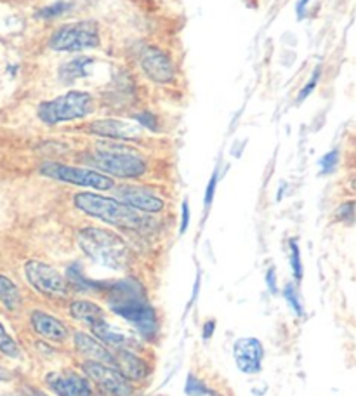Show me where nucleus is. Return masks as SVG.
<instances>
[{
    "label": "nucleus",
    "mask_w": 356,
    "mask_h": 396,
    "mask_svg": "<svg viewBox=\"0 0 356 396\" xmlns=\"http://www.w3.org/2000/svg\"><path fill=\"white\" fill-rule=\"evenodd\" d=\"M108 306L115 315L122 316L136 327L143 337L153 341L159 336V318L150 305L148 296L134 278H124L108 289Z\"/></svg>",
    "instance_id": "1"
},
{
    "label": "nucleus",
    "mask_w": 356,
    "mask_h": 396,
    "mask_svg": "<svg viewBox=\"0 0 356 396\" xmlns=\"http://www.w3.org/2000/svg\"><path fill=\"white\" fill-rule=\"evenodd\" d=\"M78 247L89 259L109 269H124L131 262V249L121 235L87 226L77 233Z\"/></svg>",
    "instance_id": "2"
},
{
    "label": "nucleus",
    "mask_w": 356,
    "mask_h": 396,
    "mask_svg": "<svg viewBox=\"0 0 356 396\" xmlns=\"http://www.w3.org/2000/svg\"><path fill=\"white\" fill-rule=\"evenodd\" d=\"M73 206L87 216L124 230H143L148 224V219L136 209L98 193H77L73 197Z\"/></svg>",
    "instance_id": "3"
},
{
    "label": "nucleus",
    "mask_w": 356,
    "mask_h": 396,
    "mask_svg": "<svg viewBox=\"0 0 356 396\" xmlns=\"http://www.w3.org/2000/svg\"><path fill=\"white\" fill-rule=\"evenodd\" d=\"M94 111V99L89 92L70 91L53 101H46L39 107L40 120L47 125L85 118Z\"/></svg>",
    "instance_id": "4"
},
{
    "label": "nucleus",
    "mask_w": 356,
    "mask_h": 396,
    "mask_svg": "<svg viewBox=\"0 0 356 396\" xmlns=\"http://www.w3.org/2000/svg\"><path fill=\"white\" fill-rule=\"evenodd\" d=\"M89 162L94 163L99 170L112 174L122 179H136L146 172L145 159L138 153L125 148H101L96 150L89 156Z\"/></svg>",
    "instance_id": "5"
},
{
    "label": "nucleus",
    "mask_w": 356,
    "mask_h": 396,
    "mask_svg": "<svg viewBox=\"0 0 356 396\" xmlns=\"http://www.w3.org/2000/svg\"><path fill=\"white\" fill-rule=\"evenodd\" d=\"M40 172L51 179L61 181V183H70L75 186L92 188V190L108 191L115 188L113 179H109L105 174L98 170L85 169V167H71L57 162H46L40 167Z\"/></svg>",
    "instance_id": "6"
},
{
    "label": "nucleus",
    "mask_w": 356,
    "mask_h": 396,
    "mask_svg": "<svg viewBox=\"0 0 356 396\" xmlns=\"http://www.w3.org/2000/svg\"><path fill=\"white\" fill-rule=\"evenodd\" d=\"M51 49L64 53L92 49L99 46V28L94 21H78L57 30L49 42Z\"/></svg>",
    "instance_id": "7"
},
{
    "label": "nucleus",
    "mask_w": 356,
    "mask_h": 396,
    "mask_svg": "<svg viewBox=\"0 0 356 396\" xmlns=\"http://www.w3.org/2000/svg\"><path fill=\"white\" fill-rule=\"evenodd\" d=\"M25 275L30 285L39 292L53 297H64L68 296V282L64 276L53 268L51 264H46L42 261H28L25 264Z\"/></svg>",
    "instance_id": "8"
},
{
    "label": "nucleus",
    "mask_w": 356,
    "mask_h": 396,
    "mask_svg": "<svg viewBox=\"0 0 356 396\" xmlns=\"http://www.w3.org/2000/svg\"><path fill=\"white\" fill-rule=\"evenodd\" d=\"M82 370L91 381L112 396H132V386L121 372L112 365L101 363V361L85 360L82 363Z\"/></svg>",
    "instance_id": "9"
},
{
    "label": "nucleus",
    "mask_w": 356,
    "mask_h": 396,
    "mask_svg": "<svg viewBox=\"0 0 356 396\" xmlns=\"http://www.w3.org/2000/svg\"><path fill=\"white\" fill-rule=\"evenodd\" d=\"M233 358L240 372L247 375L259 374L265 358V346L258 337H242L233 344Z\"/></svg>",
    "instance_id": "10"
},
{
    "label": "nucleus",
    "mask_w": 356,
    "mask_h": 396,
    "mask_svg": "<svg viewBox=\"0 0 356 396\" xmlns=\"http://www.w3.org/2000/svg\"><path fill=\"white\" fill-rule=\"evenodd\" d=\"M141 68L150 80L155 84H170L176 77V68H174L170 57L159 47H146L141 53Z\"/></svg>",
    "instance_id": "11"
},
{
    "label": "nucleus",
    "mask_w": 356,
    "mask_h": 396,
    "mask_svg": "<svg viewBox=\"0 0 356 396\" xmlns=\"http://www.w3.org/2000/svg\"><path fill=\"white\" fill-rule=\"evenodd\" d=\"M46 381L57 396H92L87 379L75 372H53Z\"/></svg>",
    "instance_id": "12"
},
{
    "label": "nucleus",
    "mask_w": 356,
    "mask_h": 396,
    "mask_svg": "<svg viewBox=\"0 0 356 396\" xmlns=\"http://www.w3.org/2000/svg\"><path fill=\"white\" fill-rule=\"evenodd\" d=\"M121 202H124L125 206L132 207L136 210H143V213L157 214L160 210H163L166 202L162 198L157 197L155 193L148 191L143 186H121L116 190Z\"/></svg>",
    "instance_id": "13"
},
{
    "label": "nucleus",
    "mask_w": 356,
    "mask_h": 396,
    "mask_svg": "<svg viewBox=\"0 0 356 396\" xmlns=\"http://www.w3.org/2000/svg\"><path fill=\"white\" fill-rule=\"evenodd\" d=\"M89 131L96 136L109 139H118V141H127V139H139L143 136V127L138 124H131L125 120H116V118H105V120H96L89 125Z\"/></svg>",
    "instance_id": "14"
},
{
    "label": "nucleus",
    "mask_w": 356,
    "mask_h": 396,
    "mask_svg": "<svg viewBox=\"0 0 356 396\" xmlns=\"http://www.w3.org/2000/svg\"><path fill=\"white\" fill-rule=\"evenodd\" d=\"M91 329L92 334L96 336V339L101 341L103 344H108V346L115 348V350H118V348H122V350H132V348H136V344H138L134 334H131L125 329H121V327L109 325L105 318L91 323Z\"/></svg>",
    "instance_id": "15"
},
{
    "label": "nucleus",
    "mask_w": 356,
    "mask_h": 396,
    "mask_svg": "<svg viewBox=\"0 0 356 396\" xmlns=\"http://www.w3.org/2000/svg\"><path fill=\"white\" fill-rule=\"evenodd\" d=\"M113 367L127 381H143L148 375L150 365L132 350H118L113 353Z\"/></svg>",
    "instance_id": "16"
},
{
    "label": "nucleus",
    "mask_w": 356,
    "mask_h": 396,
    "mask_svg": "<svg viewBox=\"0 0 356 396\" xmlns=\"http://www.w3.org/2000/svg\"><path fill=\"white\" fill-rule=\"evenodd\" d=\"M30 323H32L33 330H35L39 336L46 337V339L54 341V343H63L68 337V329L61 320H57L56 316L49 315L46 312H40L35 309L30 316Z\"/></svg>",
    "instance_id": "17"
},
{
    "label": "nucleus",
    "mask_w": 356,
    "mask_h": 396,
    "mask_svg": "<svg viewBox=\"0 0 356 396\" xmlns=\"http://www.w3.org/2000/svg\"><path fill=\"white\" fill-rule=\"evenodd\" d=\"M73 344L78 353L84 354L87 360L101 361V363L112 365L113 367V353H109L105 344L96 339V337L84 332H77L73 336Z\"/></svg>",
    "instance_id": "18"
},
{
    "label": "nucleus",
    "mask_w": 356,
    "mask_h": 396,
    "mask_svg": "<svg viewBox=\"0 0 356 396\" xmlns=\"http://www.w3.org/2000/svg\"><path fill=\"white\" fill-rule=\"evenodd\" d=\"M70 315L75 320H82V322H87L89 325L98 320L105 318V312L99 305L92 301H84V299H77L70 305Z\"/></svg>",
    "instance_id": "19"
},
{
    "label": "nucleus",
    "mask_w": 356,
    "mask_h": 396,
    "mask_svg": "<svg viewBox=\"0 0 356 396\" xmlns=\"http://www.w3.org/2000/svg\"><path fill=\"white\" fill-rule=\"evenodd\" d=\"M91 64H92L91 57H85V56L75 57V60H71L70 63L61 66V71H60L61 80H63L64 84H73V82L78 80V78L87 77L89 66H91Z\"/></svg>",
    "instance_id": "20"
},
{
    "label": "nucleus",
    "mask_w": 356,
    "mask_h": 396,
    "mask_svg": "<svg viewBox=\"0 0 356 396\" xmlns=\"http://www.w3.org/2000/svg\"><path fill=\"white\" fill-rule=\"evenodd\" d=\"M21 292H19L18 285L12 282L8 276L0 275V303L9 309V312H15L21 306Z\"/></svg>",
    "instance_id": "21"
},
{
    "label": "nucleus",
    "mask_w": 356,
    "mask_h": 396,
    "mask_svg": "<svg viewBox=\"0 0 356 396\" xmlns=\"http://www.w3.org/2000/svg\"><path fill=\"white\" fill-rule=\"evenodd\" d=\"M0 351L9 358H19L21 351H19V346L16 344V341L6 332L4 325L0 323Z\"/></svg>",
    "instance_id": "22"
},
{
    "label": "nucleus",
    "mask_w": 356,
    "mask_h": 396,
    "mask_svg": "<svg viewBox=\"0 0 356 396\" xmlns=\"http://www.w3.org/2000/svg\"><path fill=\"white\" fill-rule=\"evenodd\" d=\"M283 296H285L287 303H289L290 306H292V309L296 312L297 316H303L304 315V308L303 305H301V299H299V294H297L296 287L294 285H287L285 289H283Z\"/></svg>",
    "instance_id": "23"
},
{
    "label": "nucleus",
    "mask_w": 356,
    "mask_h": 396,
    "mask_svg": "<svg viewBox=\"0 0 356 396\" xmlns=\"http://www.w3.org/2000/svg\"><path fill=\"white\" fill-rule=\"evenodd\" d=\"M71 6L68 2H56V4L49 6V8H44L37 12V18H44V19H49V18H56V16H61L63 12H66Z\"/></svg>",
    "instance_id": "24"
},
{
    "label": "nucleus",
    "mask_w": 356,
    "mask_h": 396,
    "mask_svg": "<svg viewBox=\"0 0 356 396\" xmlns=\"http://www.w3.org/2000/svg\"><path fill=\"white\" fill-rule=\"evenodd\" d=\"M290 262H292V269H294V276L296 280L303 278V264H301V251L297 247L296 242H290Z\"/></svg>",
    "instance_id": "25"
},
{
    "label": "nucleus",
    "mask_w": 356,
    "mask_h": 396,
    "mask_svg": "<svg viewBox=\"0 0 356 396\" xmlns=\"http://www.w3.org/2000/svg\"><path fill=\"white\" fill-rule=\"evenodd\" d=\"M136 122H138L139 127H145V129H150V131H159V120H157L155 115L152 114V111H143V114H138L136 115Z\"/></svg>",
    "instance_id": "26"
},
{
    "label": "nucleus",
    "mask_w": 356,
    "mask_h": 396,
    "mask_svg": "<svg viewBox=\"0 0 356 396\" xmlns=\"http://www.w3.org/2000/svg\"><path fill=\"white\" fill-rule=\"evenodd\" d=\"M184 391H186V395H190V396H204V395H207V389H205V386L202 384V382L198 381V379L195 377L193 374L188 375L186 388H184Z\"/></svg>",
    "instance_id": "27"
},
{
    "label": "nucleus",
    "mask_w": 356,
    "mask_h": 396,
    "mask_svg": "<svg viewBox=\"0 0 356 396\" xmlns=\"http://www.w3.org/2000/svg\"><path fill=\"white\" fill-rule=\"evenodd\" d=\"M337 163H339V152H337V150H332V152H328L327 155H325L323 159L320 160L321 172H323V174L332 172V170L335 169V165H337Z\"/></svg>",
    "instance_id": "28"
},
{
    "label": "nucleus",
    "mask_w": 356,
    "mask_h": 396,
    "mask_svg": "<svg viewBox=\"0 0 356 396\" xmlns=\"http://www.w3.org/2000/svg\"><path fill=\"white\" fill-rule=\"evenodd\" d=\"M215 183H217V169L214 170V174H212L211 181H208L207 184V191H205V209H208V207L212 206V200H214V193H215Z\"/></svg>",
    "instance_id": "29"
},
{
    "label": "nucleus",
    "mask_w": 356,
    "mask_h": 396,
    "mask_svg": "<svg viewBox=\"0 0 356 396\" xmlns=\"http://www.w3.org/2000/svg\"><path fill=\"white\" fill-rule=\"evenodd\" d=\"M318 78H320V70H317V73H314L313 77H311L310 84H308L306 87H304L303 91L299 92V96H297V103H301V101H304V99H306L308 96H310L311 92H313V89L317 87V84H318Z\"/></svg>",
    "instance_id": "30"
},
{
    "label": "nucleus",
    "mask_w": 356,
    "mask_h": 396,
    "mask_svg": "<svg viewBox=\"0 0 356 396\" xmlns=\"http://www.w3.org/2000/svg\"><path fill=\"white\" fill-rule=\"evenodd\" d=\"M337 216L342 217V221L348 219L349 223H351V221H353V202L341 206V209L337 210Z\"/></svg>",
    "instance_id": "31"
},
{
    "label": "nucleus",
    "mask_w": 356,
    "mask_h": 396,
    "mask_svg": "<svg viewBox=\"0 0 356 396\" xmlns=\"http://www.w3.org/2000/svg\"><path fill=\"white\" fill-rule=\"evenodd\" d=\"M190 224V207H188V202H183V221H181V233H184Z\"/></svg>",
    "instance_id": "32"
},
{
    "label": "nucleus",
    "mask_w": 356,
    "mask_h": 396,
    "mask_svg": "<svg viewBox=\"0 0 356 396\" xmlns=\"http://www.w3.org/2000/svg\"><path fill=\"white\" fill-rule=\"evenodd\" d=\"M214 325H215L214 320H208V322L204 325V330H202V337H204L205 341L211 339L212 337V332H214Z\"/></svg>",
    "instance_id": "33"
},
{
    "label": "nucleus",
    "mask_w": 356,
    "mask_h": 396,
    "mask_svg": "<svg viewBox=\"0 0 356 396\" xmlns=\"http://www.w3.org/2000/svg\"><path fill=\"white\" fill-rule=\"evenodd\" d=\"M266 282H268V289L272 292H276V278H275V269H269L268 276H266Z\"/></svg>",
    "instance_id": "34"
},
{
    "label": "nucleus",
    "mask_w": 356,
    "mask_h": 396,
    "mask_svg": "<svg viewBox=\"0 0 356 396\" xmlns=\"http://www.w3.org/2000/svg\"><path fill=\"white\" fill-rule=\"evenodd\" d=\"M308 2L310 0H299V4H297V19H301L304 16V9H306Z\"/></svg>",
    "instance_id": "35"
},
{
    "label": "nucleus",
    "mask_w": 356,
    "mask_h": 396,
    "mask_svg": "<svg viewBox=\"0 0 356 396\" xmlns=\"http://www.w3.org/2000/svg\"><path fill=\"white\" fill-rule=\"evenodd\" d=\"M9 374L4 370V367H0V381H4V379H8Z\"/></svg>",
    "instance_id": "36"
},
{
    "label": "nucleus",
    "mask_w": 356,
    "mask_h": 396,
    "mask_svg": "<svg viewBox=\"0 0 356 396\" xmlns=\"http://www.w3.org/2000/svg\"><path fill=\"white\" fill-rule=\"evenodd\" d=\"M30 396H49V395H46V393H44V391H39V389H37V391L30 393Z\"/></svg>",
    "instance_id": "37"
}]
</instances>
